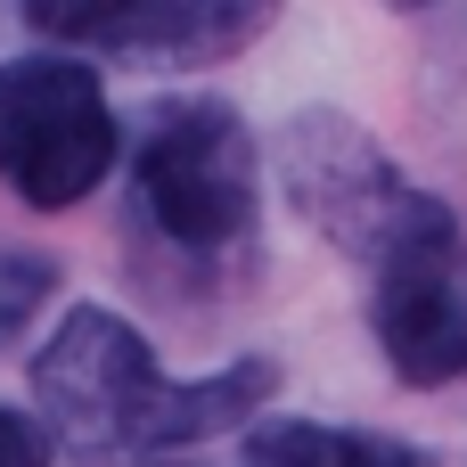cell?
<instances>
[{
  "instance_id": "1",
  "label": "cell",
  "mask_w": 467,
  "mask_h": 467,
  "mask_svg": "<svg viewBox=\"0 0 467 467\" xmlns=\"http://www.w3.org/2000/svg\"><path fill=\"white\" fill-rule=\"evenodd\" d=\"M271 394H279L271 361H230L213 378H164L148 337L115 320L107 304H74L57 337L33 353V402L49 435L90 460H148V451L205 443L238 419H263Z\"/></svg>"
},
{
  "instance_id": "2",
  "label": "cell",
  "mask_w": 467,
  "mask_h": 467,
  "mask_svg": "<svg viewBox=\"0 0 467 467\" xmlns=\"http://www.w3.org/2000/svg\"><path fill=\"white\" fill-rule=\"evenodd\" d=\"M131 213L189 263H222L254 238L263 213V156L238 107L222 99H164L131 148Z\"/></svg>"
},
{
  "instance_id": "3",
  "label": "cell",
  "mask_w": 467,
  "mask_h": 467,
  "mask_svg": "<svg viewBox=\"0 0 467 467\" xmlns=\"http://www.w3.org/2000/svg\"><path fill=\"white\" fill-rule=\"evenodd\" d=\"M279 181H287V205L337 246V254H353V263H394L402 246H427V238H443V230H460L451 222V205L443 197H427L353 115H337V107H312V115H296L287 131H279Z\"/></svg>"
},
{
  "instance_id": "4",
  "label": "cell",
  "mask_w": 467,
  "mask_h": 467,
  "mask_svg": "<svg viewBox=\"0 0 467 467\" xmlns=\"http://www.w3.org/2000/svg\"><path fill=\"white\" fill-rule=\"evenodd\" d=\"M115 107L90 66L74 57H8L0 66V181L57 213L82 205L115 172Z\"/></svg>"
},
{
  "instance_id": "5",
  "label": "cell",
  "mask_w": 467,
  "mask_h": 467,
  "mask_svg": "<svg viewBox=\"0 0 467 467\" xmlns=\"http://www.w3.org/2000/svg\"><path fill=\"white\" fill-rule=\"evenodd\" d=\"M279 0H25V25L49 41H82L140 66H213L238 57Z\"/></svg>"
},
{
  "instance_id": "6",
  "label": "cell",
  "mask_w": 467,
  "mask_h": 467,
  "mask_svg": "<svg viewBox=\"0 0 467 467\" xmlns=\"http://www.w3.org/2000/svg\"><path fill=\"white\" fill-rule=\"evenodd\" d=\"M369 328H378V353L402 386H460L467 378V238L460 230L378 263Z\"/></svg>"
},
{
  "instance_id": "7",
  "label": "cell",
  "mask_w": 467,
  "mask_h": 467,
  "mask_svg": "<svg viewBox=\"0 0 467 467\" xmlns=\"http://www.w3.org/2000/svg\"><path fill=\"white\" fill-rule=\"evenodd\" d=\"M246 467H427L419 443L369 435V427H320V419H263L246 435Z\"/></svg>"
},
{
  "instance_id": "8",
  "label": "cell",
  "mask_w": 467,
  "mask_h": 467,
  "mask_svg": "<svg viewBox=\"0 0 467 467\" xmlns=\"http://www.w3.org/2000/svg\"><path fill=\"white\" fill-rule=\"evenodd\" d=\"M49 287H57V263H41L25 246H0V345L25 337V320L49 304Z\"/></svg>"
},
{
  "instance_id": "9",
  "label": "cell",
  "mask_w": 467,
  "mask_h": 467,
  "mask_svg": "<svg viewBox=\"0 0 467 467\" xmlns=\"http://www.w3.org/2000/svg\"><path fill=\"white\" fill-rule=\"evenodd\" d=\"M57 435L49 419H25V410H0V467H49Z\"/></svg>"
},
{
  "instance_id": "10",
  "label": "cell",
  "mask_w": 467,
  "mask_h": 467,
  "mask_svg": "<svg viewBox=\"0 0 467 467\" xmlns=\"http://www.w3.org/2000/svg\"><path fill=\"white\" fill-rule=\"evenodd\" d=\"M394 8H427V0H394Z\"/></svg>"
}]
</instances>
